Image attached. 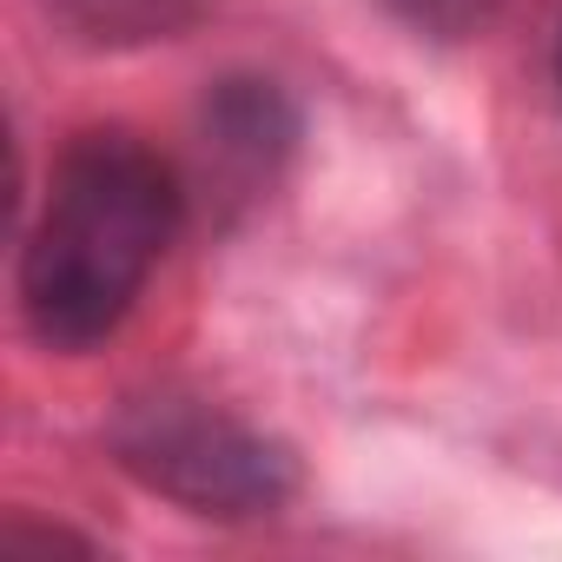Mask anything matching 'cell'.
Instances as JSON below:
<instances>
[{"mask_svg":"<svg viewBox=\"0 0 562 562\" xmlns=\"http://www.w3.org/2000/svg\"><path fill=\"white\" fill-rule=\"evenodd\" d=\"M113 463L205 522H265L299 496V457L192 391H133L106 417Z\"/></svg>","mask_w":562,"mask_h":562,"instance_id":"2","label":"cell"},{"mask_svg":"<svg viewBox=\"0 0 562 562\" xmlns=\"http://www.w3.org/2000/svg\"><path fill=\"white\" fill-rule=\"evenodd\" d=\"M186 199V179L153 139L126 126L74 133L47 172L34 225L21 232L14 299L27 338L54 358L100 351L179 238Z\"/></svg>","mask_w":562,"mask_h":562,"instance_id":"1","label":"cell"},{"mask_svg":"<svg viewBox=\"0 0 562 562\" xmlns=\"http://www.w3.org/2000/svg\"><path fill=\"white\" fill-rule=\"evenodd\" d=\"M47 14L74 47L126 54V47H153V41L186 34L205 14V0H47Z\"/></svg>","mask_w":562,"mask_h":562,"instance_id":"4","label":"cell"},{"mask_svg":"<svg viewBox=\"0 0 562 562\" xmlns=\"http://www.w3.org/2000/svg\"><path fill=\"white\" fill-rule=\"evenodd\" d=\"M299 100L271 74H225L199 100V186L225 205H245L278 186L299 153Z\"/></svg>","mask_w":562,"mask_h":562,"instance_id":"3","label":"cell"},{"mask_svg":"<svg viewBox=\"0 0 562 562\" xmlns=\"http://www.w3.org/2000/svg\"><path fill=\"white\" fill-rule=\"evenodd\" d=\"M555 93H562V21H555Z\"/></svg>","mask_w":562,"mask_h":562,"instance_id":"6","label":"cell"},{"mask_svg":"<svg viewBox=\"0 0 562 562\" xmlns=\"http://www.w3.org/2000/svg\"><path fill=\"white\" fill-rule=\"evenodd\" d=\"M378 8H384L404 34H417V41H430V47H463V41H476V34L496 27L503 0H378Z\"/></svg>","mask_w":562,"mask_h":562,"instance_id":"5","label":"cell"}]
</instances>
